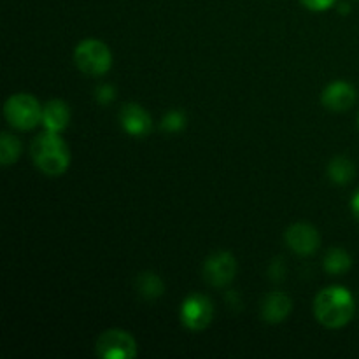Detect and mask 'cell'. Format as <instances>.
<instances>
[{
  "label": "cell",
  "instance_id": "17",
  "mask_svg": "<svg viewBox=\"0 0 359 359\" xmlns=\"http://www.w3.org/2000/svg\"><path fill=\"white\" fill-rule=\"evenodd\" d=\"M186 126V116L181 111H170L167 116L161 119V130L168 133H175L184 130Z\"/></svg>",
  "mask_w": 359,
  "mask_h": 359
},
{
  "label": "cell",
  "instance_id": "6",
  "mask_svg": "<svg viewBox=\"0 0 359 359\" xmlns=\"http://www.w3.org/2000/svg\"><path fill=\"white\" fill-rule=\"evenodd\" d=\"M214 305L203 294H191L181 305V321L191 332H203L212 323Z\"/></svg>",
  "mask_w": 359,
  "mask_h": 359
},
{
  "label": "cell",
  "instance_id": "3",
  "mask_svg": "<svg viewBox=\"0 0 359 359\" xmlns=\"http://www.w3.org/2000/svg\"><path fill=\"white\" fill-rule=\"evenodd\" d=\"M74 62L88 76H104L112 67V53L107 44L97 39H86L74 49Z\"/></svg>",
  "mask_w": 359,
  "mask_h": 359
},
{
  "label": "cell",
  "instance_id": "7",
  "mask_svg": "<svg viewBox=\"0 0 359 359\" xmlns=\"http://www.w3.org/2000/svg\"><path fill=\"white\" fill-rule=\"evenodd\" d=\"M235 273H237V259L231 252H214L203 263V279L214 287L228 286L235 279Z\"/></svg>",
  "mask_w": 359,
  "mask_h": 359
},
{
  "label": "cell",
  "instance_id": "19",
  "mask_svg": "<svg viewBox=\"0 0 359 359\" xmlns=\"http://www.w3.org/2000/svg\"><path fill=\"white\" fill-rule=\"evenodd\" d=\"M116 98V90L111 86V84H104V86H100L97 90V100L100 102V104H109V102H112Z\"/></svg>",
  "mask_w": 359,
  "mask_h": 359
},
{
  "label": "cell",
  "instance_id": "14",
  "mask_svg": "<svg viewBox=\"0 0 359 359\" xmlns=\"http://www.w3.org/2000/svg\"><path fill=\"white\" fill-rule=\"evenodd\" d=\"M353 266V258L342 248H332L325 256V269L328 273H346Z\"/></svg>",
  "mask_w": 359,
  "mask_h": 359
},
{
  "label": "cell",
  "instance_id": "18",
  "mask_svg": "<svg viewBox=\"0 0 359 359\" xmlns=\"http://www.w3.org/2000/svg\"><path fill=\"white\" fill-rule=\"evenodd\" d=\"M300 2L304 4L307 9L319 13V11H328L330 7L337 2V0H300Z\"/></svg>",
  "mask_w": 359,
  "mask_h": 359
},
{
  "label": "cell",
  "instance_id": "15",
  "mask_svg": "<svg viewBox=\"0 0 359 359\" xmlns=\"http://www.w3.org/2000/svg\"><path fill=\"white\" fill-rule=\"evenodd\" d=\"M21 154V142L9 132H2L0 135V165L11 167L18 161Z\"/></svg>",
  "mask_w": 359,
  "mask_h": 359
},
{
  "label": "cell",
  "instance_id": "16",
  "mask_svg": "<svg viewBox=\"0 0 359 359\" xmlns=\"http://www.w3.org/2000/svg\"><path fill=\"white\" fill-rule=\"evenodd\" d=\"M137 290L146 300H156L163 294L165 286L156 273L144 272L137 277Z\"/></svg>",
  "mask_w": 359,
  "mask_h": 359
},
{
  "label": "cell",
  "instance_id": "21",
  "mask_svg": "<svg viewBox=\"0 0 359 359\" xmlns=\"http://www.w3.org/2000/svg\"><path fill=\"white\" fill-rule=\"evenodd\" d=\"M358 128H359V112H358Z\"/></svg>",
  "mask_w": 359,
  "mask_h": 359
},
{
  "label": "cell",
  "instance_id": "1",
  "mask_svg": "<svg viewBox=\"0 0 359 359\" xmlns=\"http://www.w3.org/2000/svg\"><path fill=\"white\" fill-rule=\"evenodd\" d=\"M356 304L351 291L344 286H330L319 291L314 300V316L328 330L344 328L353 319Z\"/></svg>",
  "mask_w": 359,
  "mask_h": 359
},
{
  "label": "cell",
  "instance_id": "8",
  "mask_svg": "<svg viewBox=\"0 0 359 359\" xmlns=\"http://www.w3.org/2000/svg\"><path fill=\"white\" fill-rule=\"evenodd\" d=\"M284 238H286V244L290 245L291 251L302 256L314 255L319 249V244H321L318 230L307 223L291 224L286 233H284Z\"/></svg>",
  "mask_w": 359,
  "mask_h": 359
},
{
  "label": "cell",
  "instance_id": "20",
  "mask_svg": "<svg viewBox=\"0 0 359 359\" xmlns=\"http://www.w3.org/2000/svg\"><path fill=\"white\" fill-rule=\"evenodd\" d=\"M351 210H353L354 217H356L358 223H359V189L356 193H354L353 200H351Z\"/></svg>",
  "mask_w": 359,
  "mask_h": 359
},
{
  "label": "cell",
  "instance_id": "11",
  "mask_svg": "<svg viewBox=\"0 0 359 359\" xmlns=\"http://www.w3.org/2000/svg\"><path fill=\"white\" fill-rule=\"evenodd\" d=\"M293 302L283 291H272L263 298L262 304V318L266 323H283L291 314Z\"/></svg>",
  "mask_w": 359,
  "mask_h": 359
},
{
  "label": "cell",
  "instance_id": "4",
  "mask_svg": "<svg viewBox=\"0 0 359 359\" xmlns=\"http://www.w3.org/2000/svg\"><path fill=\"white\" fill-rule=\"evenodd\" d=\"M4 116L13 128L32 130L42 121V105L28 93H16L4 104Z\"/></svg>",
  "mask_w": 359,
  "mask_h": 359
},
{
  "label": "cell",
  "instance_id": "5",
  "mask_svg": "<svg viewBox=\"0 0 359 359\" xmlns=\"http://www.w3.org/2000/svg\"><path fill=\"white\" fill-rule=\"evenodd\" d=\"M95 354L102 359H133L137 356V342L126 330L109 328L98 335Z\"/></svg>",
  "mask_w": 359,
  "mask_h": 359
},
{
  "label": "cell",
  "instance_id": "9",
  "mask_svg": "<svg viewBox=\"0 0 359 359\" xmlns=\"http://www.w3.org/2000/svg\"><path fill=\"white\" fill-rule=\"evenodd\" d=\"M119 123L128 135L137 137V139L147 137L153 130V119H151L149 112L139 104L123 105L119 111Z\"/></svg>",
  "mask_w": 359,
  "mask_h": 359
},
{
  "label": "cell",
  "instance_id": "10",
  "mask_svg": "<svg viewBox=\"0 0 359 359\" xmlns=\"http://www.w3.org/2000/svg\"><path fill=\"white\" fill-rule=\"evenodd\" d=\"M356 88L351 83H346V81H335V83L328 84L321 93L323 105L333 112L349 111L356 104Z\"/></svg>",
  "mask_w": 359,
  "mask_h": 359
},
{
  "label": "cell",
  "instance_id": "2",
  "mask_svg": "<svg viewBox=\"0 0 359 359\" xmlns=\"http://www.w3.org/2000/svg\"><path fill=\"white\" fill-rule=\"evenodd\" d=\"M32 160L35 167L48 177L65 174L70 165V149L65 140L55 132H42L35 135L30 146Z\"/></svg>",
  "mask_w": 359,
  "mask_h": 359
},
{
  "label": "cell",
  "instance_id": "12",
  "mask_svg": "<svg viewBox=\"0 0 359 359\" xmlns=\"http://www.w3.org/2000/svg\"><path fill=\"white\" fill-rule=\"evenodd\" d=\"M42 125L48 132L62 133L63 130L69 126L70 123V107L67 102L58 100H49L48 104L42 107Z\"/></svg>",
  "mask_w": 359,
  "mask_h": 359
},
{
  "label": "cell",
  "instance_id": "13",
  "mask_svg": "<svg viewBox=\"0 0 359 359\" xmlns=\"http://www.w3.org/2000/svg\"><path fill=\"white\" fill-rule=\"evenodd\" d=\"M356 175V167L353 161L346 156H335L328 163V177L335 184H349Z\"/></svg>",
  "mask_w": 359,
  "mask_h": 359
}]
</instances>
